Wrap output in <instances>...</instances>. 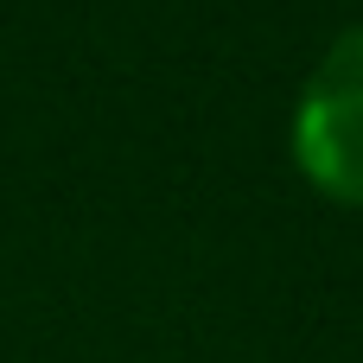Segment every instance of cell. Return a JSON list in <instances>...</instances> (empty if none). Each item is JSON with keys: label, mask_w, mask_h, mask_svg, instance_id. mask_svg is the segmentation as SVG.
<instances>
[{"label": "cell", "mask_w": 363, "mask_h": 363, "mask_svg": "<svg viewBox=\"0 0 363 363\" xmlns=\"http://www.w3.org/2000/svg\"><path fill=\"white\" fill-rule=\"evenodd\" d=\"M294 147L319 191L363 204V26L345 32L313 70L294 115Z\"/></svg>", "instance_id": "6da1fadb"}]
</instances>
